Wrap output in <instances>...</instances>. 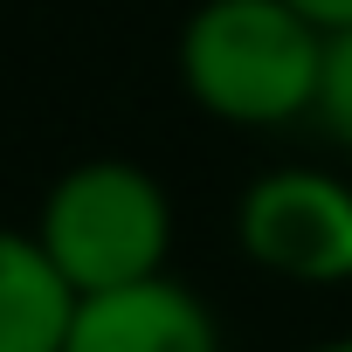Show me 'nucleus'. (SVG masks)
<instances>
[{
  "mask_svg": "<svg viewBox=\"0 0 352 352\" xmlns=\"http://www.w3.org/2000/svg\"><path fill=\"white\" fill-rule=\"evenodd\" d=\"M324 28L290 0H201L180 28L187 97L235 131H283L318 104Z\"/></svg>",
  "mask_w": 352,
  "mask_h": 352,
  "instance_id": "1",
  "label": "nucleus"
},
{
  "mask_svg": "<svg viewBox=\"0 0 352 352\" xmlns=\"http://www.w3.org/2000/svg\"><path fill=\"white\" fill-rule=\"evenodd\" d=\"M28 235L76 297H104L173 270V194L138 159H76L49 180Z\"/></svg>",
  "mask_w": 352,
  "mask_h": 352,
  "instance_id": "2",
  "label": "nucleus"
},
{
  "mask_svg": "<svg viewBox=\"0 0 352 352\" xmlns=\"http://www.w3.org/2000/svg\"><path fill=\"white\" fill-rule=\"evenodd\" d=\"M235 242L276 283L345 290L352 283V180L318 166L263 173L235 208Z\"/></svg>",
  "mask_w": 352,
  "mask_h": 352,
  "instance_id": "3",
  "label": "nucleus"
},
{
  "mask_svg": "<svg viewBox=\"0 0 352 352\" xmlns=\"http://www.w3.org/2000/svg\"><path fill=\"white\" fill-rule=\"evenodd\" d=\"M63 352H228V345H221V324H214L208 297L166 270L152 283L76 297Z\"/></svg>",
  "mask_w": 352,
  "mask_h": 352,
  "instance_id": "4",
  "label": "nucleus"
},
{
  "mask_svg": "<svg viewBox=\"0 0 352 352\" xmlns=\"http://www.w3.org/2000/svg\"><path fill=\"white\" fill-rule=\"evenodd\" d=\"M76 290L49 270L28 228H0V352H63Z\"/></svg>",
  "mask_w": 352,
  "mask_h": 352,
  "instance_id": "5",
  "label": "nucleus"
},
{
  "mask_svg": "<svg viewBox=\"0 0 352 352\" xmlns=\"http://www.w3.org/2000/svg\"><path fill=\"white\" fill-rule=\"evenodd\" d=\"M311 118H318V131H324L338 152H352V28H331V35H324Z\"/></svg>",
  "mask_w": 352,
  "mask_h": 352,
  "instance_id": "6",
  "label": "nucleus"
},
{
  "mask_svg": "<svg viewBox=\"0 0 352 352\" xmlns=\"http://www.w3.org/2000/svg\"><path fill=\"white\" fill-rule=\"evenodd\" d=\"M290 8H297V14H311L324 35H331V28H352V0H290Z\"/></svg>",
  "mask_w": 352,
  "mask_h": 352,
  "instance_id": "7",
  "label": "nucleus"
},
{
  "mask_svg": "<svg viewBox=\"0 0 352 352\" xmlns=\"http://www.w3.org/2000/svg\"><path fill=\"white\" fill-rule=\"evenodd\" d=\"M311 352H352V338H324V345H311Z\"/></svg>",
  "mask_w": 352,
  "mask_h": 352,
  "instance_id": "8",
  "label": "nucleus"
}]
</instances>
